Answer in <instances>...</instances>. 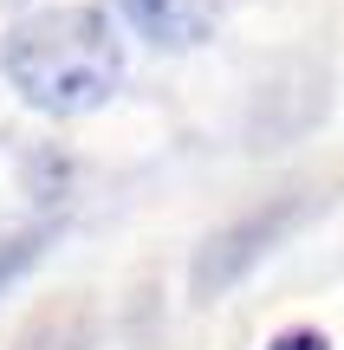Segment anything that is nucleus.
I'll return each instance as SVG.
<instances>
[{
  "label": "nucleus",
  "instance_id": "1",
  "mask_svg": "<svg viewBox=\"0 0 344 350\" xmlns=\"http://www.w3.org/2000/svg\"><path fill=\"white\" fill-rule=\"evenodd\" d=\"M0 78L20 91V104L46 117H85L104 111L124 85V39L111 13L85 7H39L7 26L0 39Z\"/></svg>",
  "mask_w": 344,
  "mask_h": 350
},
{
  "label": "nucleus",
  "instance_id": "2",
  "mask_svg": "<svg viewBox=\"0 0 344 350\" xmlns=\"http://www.w3.org/2000/svg\"><path fill=\"white\" fill-rule=\"evenodd\" d=\"M312 208H319V201H312V188H286V195L260 201L254 214L228 221L221 234H208L202 253H195V299H221L228 286H241V279L254 273V266L267 260V253L280 247V240L293 234Z\"/></svg>",
  "mask_w": 344,
  "mask_h": 350
},
{
  "label": "nucleus",
  "instance_id": "3",
  "mask_svg": "<svg viewBox=\"0 0 344 350\" xmlns=\"http://www.w3.org/2000/svg\"><path fill=\"white\" fill-rule=\"evenodd\" d=\"M117 7H124V20L163 52H189L221 26V0H117Z\"/></svg>",
  "mask_w": 344,
  "mask_h": 350
},
{
  "label": "nucleus",
  "instance_id": "4",
  "mask_svg": "<svg viewBox=\"0 0 344 350\" xmlns=\"http://www.w3.org/2000/svg\"><path fill=\"white\" fill-rule=\"evenodd\" d=\"M13 350H91V318L85 312H46L13 338Z\"/></svg>",
  "mask_w": 344,
  "mask_h": 350
},
{
  "label": "nucleus",
  "instance_id": "5",
  "mask_svg": "<svg viewBox=\"0 0 344 350\" xmlns=\"http://www.w3.org/2000/svg\"><path fill=\"white\" fill-rule=\"evenodd\" d=\"M46 240H52V227H20V234H7L0 240V292L13 286V279L26 273V266L46 253Z\"/></svg>",
  "mask_w": 344,
  "mask_h": 350
},
{
  "label": "nucleus",
  "instance_id": "6",
  "mask_svg": "<svg viewBox=\"0 0 344 350\" xmlns=\"http://www.w3.org/2000/svg\"><path fill=\"white\" fill-rule=\"evenodd\" d=\"M267 350H332V338H325V331H286V338H273Z\"/></svg>",
  "mask_w": 344,
  "mask_h": 350
}]
</instances>
